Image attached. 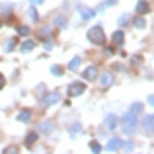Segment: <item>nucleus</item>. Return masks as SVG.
<instances>
[{
	"label": "nucleus",
	"instance_id": "423d86ee",
	"mask_svg": "<svg viewBox=\"0 0 154 154\" xmlns=\"http://www.w3.org/2000/svg\"><path fill=\"white\" fill-rule=\"evenodd\" d=\"M97 66H88L86 70L82 72V76H84V80H97Z\"/></svg>",
	"mask_w": 154,
	"mask_h": 154
},
{
	"label": "nucleus",
	"instance_id": "1a4fd4ad",
	"mask_svg": "<svg viewBox=\"0 0 154 154\" xmlns=\"http://www.w3.org/2000/svg\"><path fill=\"white\" fill-rule=\"evenodd\" d=\"M31 115H33V113H31V109H21V111H19V115H17V119H19V121H23V123H27V121H31Z\"/></svg>",
	"mask_w": 154,
	"mask_h": 154
},
{
	"label": "nucleus",
	"instance_id": "4468645a",
	"mask_svg": "<svg viewBox=\"0 0 154 154\" xmlns=\"http://www.w3.org/2000/svg\"><path fill=\"white\" fill-rule=\"evenodd\" d=\"M152 119H154L152 115H146V117L142 119V125H144V130L148 131V134H152V123H154Z\"/></svg>",
	"mask_w": 154,
	"mask_h": 154
},
{
	"label": "nucleus",
	"instance_id": "c85d7f7f",
	"mask_svg": "<svg viewBox=\"0 0 154 154\" xmlns=\"http://www.w3.org/2000/svg\"><path fill=\"white\" fill-rule=\"evenodd\" d=\"M48 35H49V29H48V27H43V29L39 31V37H41V39H48Z\"/></svg>",
	"mask_w": 154,
	"mask_h": 154
},
{
	"label": "nucleus",
	"instance_id": "e433bc0d",
	"mask_svg": "<svg viewBox=\"0 0 154 154\" xmlns=\"http://www.w3.org/2000/svg\"><path fill=\"white\" fill-rule=\"evenodd\" d=\"M0 29H2V21H0Z\"/></svg>",
	"mask_w": 154,
	"mask_h": 154
},
{
	"label": "nucleus",
	"instance_id": "412c9836",
	"mask_svg": "<svg viewBox=\"0 0 154 154\" xmlns=\"http://www.w3.org/2000/svg\"><path fill=\"white\" fill-rule=\"evenodd\" d=\"M68 68H70V70H78V68H80V58H72L70 64H68Z\"/></svg>",
	"mask_w": 154,
	"mask_h": 154
},
{
	"label": "nucleus",
	"instance_id": "72a5a7b5",
	"mask_svg": "<svg viewBox=\"0 0 154 154\" xmlns=\"http://www.w3.org/2000/svg\"><path fill=\"white\" fill-rule=\"evenodd\" d=\"M121 146H123V148H125L128 152H130V150H134V144H131V142H128V144H121Z\"/></svg>",
	"mask_w": 154,
	"mask_h": 154
},
{
	"label": "nucleus",
	"instance_id": "dca6fc26",
	"mask_svg": "<svg viewBox=\"0 0 154 154\" xmlns=\"http://www.w3.org/2000/svg\"><path fill=\"white\" fill-rule=\"evenodd\" d=\"M134 27H136V29H146V19H144V14H138V17L134 19Z\"/></svg>",
	"mask_w": 154,
	"mask_h": 154
},
{
	"label": "nucleus",
	"instance_id": "a211bd4d",
	"mask_svg": "<svg viewBox=\"0 0 154 154\" xmlns=\"http://www.w3.org/2000/svg\"><path fill=\"white\" fill-rule=\"evenodd\" d=\"M80 131H82V125H80V123H74V125L70 128V136H72V138H78Z\"/></svg>",
	"mask_w": 154,
	"mask_h": 154
},
{
	"label": "nucleus",
	"instance_id": "393cba45",
	"mask_svg": "<svg viewBox=\"0 0 154 154\" xmlns=\"http://www.w3.org/2000/svg\"><path fill=\"white\" fill-rule=\"evenodd\" d=\"M142 109H144V105L142 103H134V105H131V113H136V115H138V113H142Z\"/></svg>",
	"mask_w": 154,
	"mask_h": 154
},
{
	"label": "nucleus",
	"instance_id": "20e7f679",
	"mask_svg": "<svg viewBox=\"0 0 154 154\" xmlns=\"http://www.w3.org/2000/svg\"><path fill=\"white\" fill-rule=\"evenodd\" d=\"M56 103H60V93H49V95H45L43 101H41L43 107H51V105H56Z\"/></svg>",
	"mask_w": 154,
	"mask_h": 154
},
{
	"label": "nucleus",
	"instance_id": "f03ea898",
	"mask_svg": "<svg viewBox=\"0 0 154 154\" xmlns=\"http://www.w3.org/2000/svg\"><path fill=\"white\" fill-rule=\"evenodd\" d=\"M136 123H138V119H136V113L128 111V113H125V117H123V131H125V134L134 131V130H136Z\"/></svg>",
	"mask_w": 154,
	"mask_h": 154
},
{
	"label": "nucleus",
	"instance_id": "0eeeda50",
	"mask_svg": "<svg viewBox=\"0 0 154 154\" xmlns=\"http://www.w3.org/2000/svg\"><path fill=\"white\" fill-rule=\"evenodd\" d=\"M78 12H80V17H82V21H88V19H93V17L97 14L95 11H91V8H86V6H82V4L78 6Z\"/></svg>",
	"mask_w": 154,
	"mask_h": 154
},
{
	"label": "nucleus",
	"instance_id": "2eb2a0df",
	"mask_svg": "<svg viewBox=\"0 0 154 154\" xmlns=\"http://www.w3.org/2000/svg\"><path fill=\"white\" fill-rule=\"evenodd\" d=\"M105 125L109 128V130H115L117 128V117L111 113V115H107V119H105Z\"/></svg>",
	"mask_w": 154,
	"mask_h": 154
},
{
	"label": "nucleus",
	"instance_id": "bb28decb",
	"mask_svg": "<svg viewBox=\"0 0 154 154\" xmlns=\"http://www.w3.org/2000/svg\"><path fill=\"white\" fill-rule=\"evenodd\" d=\"M91 150H93V152H101L103 148H101V144L97 142V140H93V142H91Z\"/></svg>",
	"mask_w": 154,
	"mask_h": 154
},
{
	"label": "nucleus",
	"instance_id": "f3484780",
	"mask_svg": "<svg viewBox=\"0 0 154 154\" xmlns=\"http://www.w3.org/2000/svg\"><path fill=\"white\" fill-rule=\"evenodd\" d=\"M123 31H115V33H113V43H115V45H123Z\"/></svg>",
	"mask_w": 154,
	"mask_h": 154
},
{
	"label": "nucleus",
	"instance_id": "f257e3e1",
	"mask_svg": "<svg viewBox=\"0 0 154 154\" xmlns=\"http://www.w3.org/2000/svg\"><path fill=\"white\" fill-rule=\"evenodd\" d=\"M86 37H88V41L95 43V45H105V33H103L101 27H93V29H88Z\"/></svg>",
	"mask_w": 154,
	"mask_h": 154
},
{
	"label": "nucleus",
	"instance_id": "4be33fe9",
	"mask_svg": "<svg viewBox=\"0 0 154 154\" xmlns=\"http://www.w3.org/2000/svg\"><path fill=\"white\" fill-rule=\"evenodd\" d=\"M17 33H19L21 37H27L29 33H31V31H29V27H25V25H21V27H17Z\"/></svg>",
	"mask_w": 154,
	"mask_h": 154
},
{
	"label": "nucleus",
	"instance_id": "b1692460",
	"mask_svg": "<svg viewBox=\"0 0 154 154\" xmlns=\"http://www.w3.org/2000/svg\"><path fill=\"white\" fill-rule=\"evenodd\" d=\"M29 17H31V21H37V19H39V14H37V11H35V4L29 6Z\"/></svg>",
	"mask_w": 154,
	"mask_h": 154
},
{
	"label": "nucleus",
	"instance_id": "a878e982",
	"mask_svg": "<svg viewBox=\"0 0 154 154\" xmlns=\"http://www.w3.org/2000/svg\"><path fill=\"white\" fill-rule=\"evenodd\" d=\"M51 74H54V76H62V74H64V68H62V66H51Z\"/></svg>",
	"mask_w": 154,
	"mask_h": 154
},
{
	"label": "nucleus",
	"instance_id": "7c9ffc66",
	"mask_svg": "<svg viewBox=\"0 0 154 154\" xmlns=\"http://www.w3.org/2000/svg\"><path fill=\"white\" fill-rule=\"evenodd\" d=\"M17 152V146H8L6 150H4V154H14Z\"/></svg>",
	"mask_w": 154,
	"mask_h": 154
},
{
	"label": "nucleus",
	"instance_id": "ddd939ff",
	"mask_svg": "<svg viewBox=\"0 0 154 154\" xmlns=\"http://www.w3.org/2000/svg\"><path fill=\"white\" fill-rule=\"evenodd\" d=\"M35 142H37V131H29V134H27V138H25V146H27V148H31Z\"/></svg>",
	"mask_w": 154,
	"mask_h": 154
},
{
	"label": "nucleus",
	"instance_id": "7ed1b4c3",
	"mask_svg": "<svg viewBox=\"0 0 154 154\" xmlns=\"http://www.w3.org/2000/svg\"><path fill=\"white\" fill-rule=\"evenodd\" d=\"M84 91H86V86L82 82H72L68 86V97H80Z\"/></svg>",
	"mask_w": 154,
	"mask_h": 154
},
{
	"label": "nucleus",
	"instance_id": "6ab92c4d",
	"mask_svg": "<svg viewBox=\"0 0 154 154\" xmlns=\"http://www.w3.org/2000/svg\"><path fill=\"white\" fill-rule=\"evenodd\" d=\"M115 2H119V0H105V2H103V4H101V6H99V8H97L95 12H101V11H105V8H109V6H113Z\"/></svg>",
	"mask_w": 154,
	"mask_h": 154
},
{
	"label": "nucleus",
	"instance_id": "6e6552de",
	"mask_svg": "<svg viewBox=\"0 0 154 154\" xmlns=\"http://www.w3.org/2000/svg\"><path fill=\"white\" fill-rule=\"evenodd\" d=\"M54 130H56L54 121H41V123H39V131H41V134H51Z\"/></svg>",
	"mask_w": 154,
	"mask_h": 154
},
{
	"label": "nucleus",
	"instance_id": "f704fd0d",
	"mask_svg": "<svg viewBox=\"0 0 154 154\" xmlns=\"http://www.w3.org/2000/svg\"><path fill=\"white\" fill-rule=\"evenodd\" d=\"M105 56H113V48H105Z\"/></svg>",
	"mask_w": 154,
	"mask_h": 154
},
{
	"label": "nucleus",
	"instance_id": "39448f33",
	"mask_svg": "<svg viewBox=\"0 0 154 154\" xmlns=\"http://www.w3.org/2000/svg\"><path fill=\"white\" fill-rule=\"evenodd\" d=\"M101 88H109L111 84H113V74L111 72H105V74H101Z\"/></svg>",
	"mask_w": 154,
	"mask_h": 154
},
{
	"label": "nucleus",
	"instance_id": "9b49d317",
	"mask_svg": "<svg viewBox=\"0 0 154 154\" xmlns=\"http://www.w3.org/2000/svg\"><path fill=\"white\" fill-rule=\"evenodd\" d=\"M121 144H123V142H121L119 138H111V140L107 142V150H111V152H113V150H119Z\"/></svg>",
	"mask_w": 154,
	"mask_h": 154
},
{
	"label": "nucleus",
	"instance_id": "c9c22d12",
	"mask_svg": "<svg viewBox=\"0 0 154 154\" xmlns=\"http://www.w3.org/2000/svg\"><path fill=\"white\" fill-rule=\"evenodd\" d=\"M31 4H41V2H45V0H29Z\"/></svg>",
	"mask_w": 154,
	"mask_h": 154
},
{
	"label": "nucleus",
	"instance_id": "aec40b11",
	"mask_svg": "<svg viewBox=\"0 0 154 154\" xmlns=\"http://www.w3.org/2000/svg\"><path fill=\"white\" fill-rule=\"evenodd\" d=\"M54 21H56V27H64V29L68 27V21H66V17H62V14H60V17H56Z\"/></svg>",
	"mask_w": 154,
	"mask_h": 154
},
{
	"label": "nucleus",
	"instance_id": "cd10ccee",
	"mask_svg": "<svg viewBox=\"0 0 154 154\" xmlns=\"http://www.w3.org/2000/svg\"><path fill=\"white\" fill-rule=\"evenodd\" d=\"M14 48H17V37H14V39H11V41L6 43V51H12Z\"/></svg>",
	"mask_w": 154,
	"mask_h": 154
},
{
	"label": "nucleus",
	"instance_id": "9d476101",
	"mask_svg": "<svg viewBox=\"0 0 154 154\" xmlns=\"http://www.w3.org/2000/svg\"><path fill=\"white\" fill-rule=\"evenodd\" d=\"M136 12H138V14H146V12H150V4L144 2V0H140V2L136 4Z\"/></svg>",
	"mask_w": 154,
	"mask_h": 154
},
{
	"label": "nucleus",
	"instance_id": "c756f323",
	"mask_svg": "<svg viewBox=\"0 0 154 154\" xmlns=\"http://www.w3.org/2000/svg\"><path fill=\"white\" fill-rule=\"evenodd\" d=\"M8 11H12V4H2L0 6V12H8Z\"/></svg>",
	"mask_w": 154,
	"mask_h": 154
},
{
	"label": "nucleus",
	"instance_id": "473e14b6",
	"mask_svg": "<svg viewBox=\"0 0 154 154\" xmlns=\"http://www.w3.org/2000/svg\"><path fill=\"white\" fill-rule=\"evenodd\" d=\"M4 84H6V78H4V74H0V91L4 88Z\"/></svg>",
	"mask_w": 154,
	"mask_h": 154
},
{
	"label": "nucleus",
	"instance_id": "2f4dec72",
	"mask_svg": "<svg viewBox=\"0 0 154 154\" xmlns=\"http://www.w3.org/2000/svg\"><path fill=\"white\" fill-rule=\"evenodd\" d=\"M49 49H54V41H48L45 39V51H49Z\"/></svg>",
	"mask_w": 154,
	"mask_h": 154
},
{
	"label": "nucleus",
	"instance_id": "f8f14e48",
	"mask_svg": "<svg viewBox=\"0 0 154 154\" xmlns=\"http://www.w3.org/2000/svg\"><path fill=\"white\" fill-rule=\"evenodd\" d=\"M35 48H37V43L33 39H29V41H25L23 45H21V51H23V54H29V51H33Z\"/></svg>",
	"mask_w": 154,
	"mask_h": 154
},
{
	"label": "nucleus",
	"instance_id": "5701e85b",
	"mask_svg": "<svg viewBox=\"0 0 154 154\" xmlns=\"http://www.w3.org/2000/svg\"><path fill=\"white\" fill-rule=\"evenodd\" d=\"M128 23H130V14H121L119 21H117V25H119V27H125Z\"/></svg>",
	"mask_w": 154,
	"mask_h": 154
}]
</instances>
